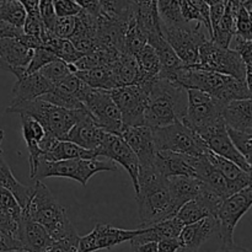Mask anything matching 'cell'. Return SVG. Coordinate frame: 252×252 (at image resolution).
Masks as SVG:
<instances>
[{"instance_id": "1", "label": "cell", "mask_w": 252, "mask_h": 252, "mask_svg": "<svg viewBox=\"0 0 252 252\" xmlns=\"http://www.w3.org/2000/svg\"><path fill=\"white\" fill-rule=\"evenodd\" d=\"M139 214V228H149L159 221L176 216L169 192L167 179L155 167H139L138 189L135 191Z\"/></svg>"}, {"instance_id": "2", "label": "cell", "mask_w": 252, "mask_h": 252, "mask_svg": "<svg viewBox=\"0 0 252 252\" xmlns=\"http://www.w3.org/2000/svg\"><path fill=\"white\" fill-rule=\"evenodd\" d=\"M187 110V90L164 78L153 81L147 97L144 126L155 129L182 122Z\"/></svg>"}, {"instance_id": "3", "label": "cell", "mask_w": 252, "mask_h": 252, "mask_svg": "<svg viewBox=\"0 0 252 252\" xmlns=\"http://www.w3.org/2000/svg\"><path fill=\"white\" fill-rule=\"evenodd\" d=\"M33 181L31 197L22 214L43 226L53 240L78 235L65 208L57 201L51 189L41 180Z\"/></svg>"}, {"instance_id": "4", "label": "cell", "mask_w": 252, "mask_h": 252, "mask_svg": "<svg viewBox=\"0 0 252 252\" xmlns=\"http://www.w3.org/2000/svg\"><path fill=\"white\" fill-rule=\"evenodd\" d=\"M174 83L179 84L186 90L193 89L208 94L223 106L228 105L231 101L251 98V89L246 81L192 66H185L177 71Z\"/></svg>"}, {"instance_id": "5", "label": "cell", "mask_w": 252, "mask_h": 252, "mask_svg": "<svg viewBox=\"0 0 252 252\" xmlns=\"http://www.w3.org/2000/svg\"><path fill=\"white\" fill-rule=\"evenodd\" d=\"M6 113H17L33 118L43 127L44 132L58 140H65L66 134L74 125L85 115L86 110H65L47 101L36 98L31 101L10 103Z\"/></svg>"}, {"instance_id": "6", "label": "cell", "mask_w": 252, "mask_h": 252, "mask_svg": "<svg viewBox=\"0 0 252 252\" xmlns=\"http://www.w3.org/2000/svg\"><path fill=\"white\" fill-rule=\"evenodd\" d=\"M117 165L111 160L96 159H71L62 161H46L38 160L36 172L32 180H41L44 177H64L78 181L86 186L94 175L102 171H116Z\"/></svg>"}, {"instance_id": "7", "label": "cell", "mask_w": 252, "mask_h": 252, "mask_svg": "<svg viewBox=\"0 0 252 252\" xmlns=\"http://www.w3.org/2000/svg\"><path fill=\"white\" fill-rule=\"evenodd\" d=\"M224 106L206 93L189 89L187 110L182 123L201 135V138L218 126L224 125L221 112Z\"/></svg>"}, {"instance_id": "8", "label": "cell", "mask_w": 252, "mask_h": 252, "mask_svg": "<svg viewBox=\"0 0 252 252\" xmlns=\"http://www.w3.org/2000/svg\"><path fill=\"white\" fill-rule=\"evenodd\" d=\"M160 29L164 38L186 66L196 64L201 46L212 39L208 30L198 22H186L174 27L160 25Z\"/></svg>"}, {"instance_id": "9", "label": "cell", "mask_w": 252, "mask_h": 252, "mask_svg": "<svg viewBox=\"0 0 252 252\" xmlns=\"http://www.w3.org/2000/svg\"><path fill=\"white\" fill-rule=\"evenodd\" d=\"M158 152H172L189 157H203L209 149L201 135L182 122L153 129Z\"/></svg>"}, {"instance_id": "10", "label": "cell", "mask_w": 252, "mask_h": 252, "mask_svg": "<svg viewBox=\"0 0 252 252\" xmlns=\"http://www.w3.org/2000/svg\"><path fill=\"white\" fill-rule=\"evenodd\" d=\"M192 68L213 71L246 81V66L240 56L233 49L223 48L212 39L201 46L198 59Z\"/></svg>"}, {"instance_id": "11", "label": "cell", "mask_w": 252, "mask_h": 252, "mask_svg": "<svg viewBox=\"0 0 252 252\" xmlns=\"http://www.w3.org/2000/svg\"><path fill=\"white\" fill-rule=\"evenodd\" d=\"M81 103L89 116L101 129L111 134H122V117L115 101L111 97L110 91L88 86L81 96Z\"/></svg>"}, {"instance_id": "12", "label": "cell", "mask_w": 252, "mask_h": 252, "mask_svg": "<svg viewBox=\"0 0 252 252\" xmlns=\"http://www.w3.org/2000/svg\"><path fill=\"white\" fill-rule=\"evenodd\" d=\"M150 86L134 84L110 91L122 117L123 128L144 126V111Z\"/></svg>"}, {"instance_id": "13", "label": "cell", "mask_w": 252, "mask_h": 252, "mask_svg": "<svg viewBox=\"0 0 252 252\" xmlns=\"http://www.w3.org/2000/svg\"><path fill=\"white\" fill-rule=\"evenodd\" d=\"M252 204V187L249 186L238 193L221 202L217 213V220L219 224V238L223 245L234 244V230L240 219L249 212Z\"/></svg>"}, {"instance_id": "14", "label": "cell", "mask_w": 252, "mask_h": 252, "mask_svg": "<svg viewBox=\"0 0 252 252\" xmlns=\"http://www.w3.org/2000/svg\"><path fill=\"white\" fill-rule=\"evenodd\" d=\"M142 233V228L120 229L108 224H96L95 228L85 236H80L78 243L79 252H95L110 250L126 241H130Z\"/></svg>"}, {"instance_id": "15", "label": "cell", "mask_w": 252, "mask_h": 252, "mask_svg": "<svg viewBox=\"0 0 252 252\" xmlns=\"http://www.w3.org/2000/svg\"><path fill=\"white\" fill-rule=\"evenodd\" d=\"M96 157H105L115 164H120L125 167L132 179L133 186L137 191L138 189V171H139V161L130 149L129 145L125 142L121 135L106 133L100 148L96 150Z\"/></svg>"}, {"instance_id": "16", "label": "cell", "mask_w": 252, "mask_h": 252, "mask_svg": "<svg viewBox=\"0 0 252 252\" xmlns=\"http://www.w3.org/2000/svg\"><path fill=\"white\" fill-rule=\"evenodd\" d=\"M223 201L224 199L217 196L204 185L203 189L199 192L198 196L184 204L175 217L179 218L184 225L196 223V221L203 218H208V217L217 218V213H218V209Z\"/></svg>"}, {"instance_id": "17", "label": "cell", "mask_w": 252, "mask_h": 252, "mask_svg": "<svg viewBox=\"0 0 252 252\" xmlns=\"http://www.w3.org/2000/svg\"><path fill=\"white\" fill-rule=\"evenodd\" d=\"M121 137L129 145L139 161V167H153L157 157V147L154 143L152 128L147 126L123 128Z\"/></svg>"}, {"instance_id": "18", "label": "cell", "mask_w": 252, "mask_h": 252, "mask_svg": "<svg viewBox=\"0 0 252 252\" xmlns=\"http://www.w3.org/2000/svg\"><path fill=\"white\" fill-rule=\"evenodd\" d=\"M218 234L219 224L214 217L185 225L179 235L180 249L177 252H198L203 244Z\"/></svg>"}, {"instance_id": "19", "label": "cell", "mask_w": 252, "mask_h": 252, "mask_svg": "<svg viewBox=\"0 0 252 252\" xmlns=\"http://www.w3.org/2000/svg\"><path fill=\"white\" fill-rule=\"evenodd\" d=\"M33 51L27 48L17 38L0 39V61L1 70L10 71L16 76L22 78L26 73Z\"/></svg>"}, {"instance_id": "20", "label": "cell", "mask_w": 252, "mask_h": 252, "mask_svg": "<svg viewBox=\"0 0 252 252\" xmlns=\"http://www.w3.org/2000/svg\"><path fill=\"white\" fill-rule=\"evenodd\" d=\"M202 139L206 143L207 148L211 150L213 154L218 155V157L223 158V159L229 160V161L234 162L238 165L239 167L246 172H251V162H249L240 153L236 150L234 144L231 143L230 138H229L228 133H226L225 125H220L204 134Z\"/></svg>"}, {"instance_id": "21", "label": "cell", "mask_w": 252, "mask_h": 252, "mask_svg": "<svg viewBox=\"0 0 252 252\" xmlns=\"http://www.w3.org/2000/svg\"><path fill=\"white\" fill-rule=\"evenodd\" d=\"M127 24L120 20L112 19L105 14L97 16V27H96V41L98 48L111 49V51L126 53L125 36Z\"/></svg>"}, {"instance_id": "22", "label": "cell", "mask_w": 252, "mask_h": 252, "mask_svg": "<svg viewBox=\"0 0 252 252\" xmlns=\"http://www.w3.org/2000/svg\"><path fill=\"white\" fill-rule=\"evenodd\" d=\"M17 240L21 244L22 250L27 252H46L53 243V239L43 226L24 214L19 220Z\"/></svg>"}, {"instance_id": "23", "label": "cell", "mask_w": 252, "mask_h": 252, "mask_svg": "<svg viewBox=\"0 0 252 252\" xmlns=\"http://www.w3.org/2000/svg\"><path fill=\"white\" fill-rule=\"evenodd\" d=\"M105 134V130L101 129L88 113L71 127V129L66 134L65 140L96 154V150L100 148Z\"/></svg>"}, {"instance_id": "24", "label": "cell", "mask_w": 252, "mask_h": 252, "mask_svg": "<svg viewBox=\"0 0 252 252\" xmlns=\"http://www.w3.org/2000/svg\"><path fill=\"white\" fill-rule=\"evenodd\" d=\"M97 17L81 10L75 16V30L69 38L76 51L81 54H88L98 48L96 41Z\"/></svg>"}, {"instance_id": "25", "label": "cell", "mask_w": 252, "mask_h": 252, "mask_svg": "<svg viewBox=\"0 0 252 252\" xmlns=\"http://www.w3.org/2000/svg\"><path fill=\"white\" fill-rule=\"evenodd\" d=\"M207 158L226 181L230 196L234 193H238L239 191L246 189V187L251 186V172L244 171L238 165L213 154L211 150L207 154Z\"/></svg>"}, {"instance_id": "26", "label": "cell", "mask_w": 252, "mask_h": 252, "mask_svg": "<svg viewBox=\"0 0 252 252\" xmlns=\"http://www.w3.org/2000/svg\"><path fill=\"white\" fill-rule=\"evenodd\" d=\"M53 86V84L44 79L39 71L24 75L22 78L16 79V83L12 88L11 103L36 100L43 96L44 94L49 93Z\"/></svg>"}, {"instance_id": "27", "label": "cell", "mask_w": 252, "mask_h": 252, "mask_svg": "<svg viewBox=\"0 0 252 252\" xmlns=\"http://www.w3.org/2000/svg\"><path fill=\"white\" fill-rule=\"evenodd\" d=\"M191 158L189 155L172 152H158L154 167L165 179L175 176H194Z\"/></svg>"}, {"instance_id": "28", "label": "cell", "mask_w": 252, "mask_h": 252, "mask_svg": "<svg viewBox=\"0 0 252 252\" xmlns=\"http://www.w3.org/2000/svg\"><path fill=\"white\" fill-rule=\"evenodd\" d=\"M172 206L176 213L184 204L192 201L203 189L204 184L194 176H175L167 179Z\"/></svg>"}, {"instance_id": "29", "label": "cell", "mask_w": 252, "mask_h": 252, "mask_svg": "<svg viewBox=\"0 0 252 252\" xmlns=\"http://www.w3.org/2000/svg\"><path fill=\"white\" fill-rule=\"evenodd\" d=\"M224 125L231 129L240 132L252 133V101L246 100L231 101L224 106L221 112Z\"/></svg>"}, {"instance_id": "30", "label": "cell", "mask_w": 252, "mask_h": 252, "mask_svg": "<svg viewBox=\"0 0 252 252\" xmlns=\"http://www.w3.org/2000/svg\"><path fill=\"white\" fill-rule=\"evenodd\" d=\"M20 117H21L22 137H24L27 150H29L30 177L32 180L34 176V172H36L38 160L41 159L42 155L38 144L43 139L46 132H44L43 127L33 118L27 117V116H20Z\"/></svg>"}, {"instance_id": "31", "label": "cell", "mask_w": 252, "mask_h": 252, "mask_svg": "<svg viewBox=\"0 0 252 252\" xmlns=\"http://www.w3.org/2000/svg\"><path fill=\"white\" fill-rule=\"evenodd\" d=\"M96 154L86 150L68 140H57L47 152L42 154L41 159L46 161H62L71 159H96Z\"/></svg>"}, {"instance_id": "32", "label": "cell", "mask_w": 252, "mask_h": 252, "mask_svg": "<svg viewBox=\"0 0 252 252\" xmlns=\"http://www.w3.org/2000/svg\"><path fill=\"white\" fill-rule=\"evenodd\" d=\"M0 187L7 189L15 197L22 211L26 208L30 197H31L32 186H26L17 181L16 177L10 170L9 165L4 160L1 152H0Z\"/></svg>"}, {"instance_id": "33", "label": "cell", "mask_w": 252, "mask_h": 252, "mask_svg": "<svg viewBox=\"0 0 252 252\" xmlns=\"http://www.w3.org/2000/svg\"><path fill=\"white\" fill-rule=\"evenodd\" d=\"M110 66L112 69L117 88L133 85L137 80L139 69H138L137 61L130 54L121 53Z\"/></svg>"}, {"instance_id": "34", "label": "cell", "mask_w": 252, "mask_h": 252, "mask_svg": "<svg viewBox=\"0 0 252 252\" xmlns=\"http://www.w3.org/2000/svg\"><path fill=\"white\" fill-rule=\"evenodd\" d=\"M75 75L93 89H100V90L106 91L117 89L115 76H113L112 69L110 65L100 66V68L86 71H76Z\"/></svg>"}, {"instance_id": "35", "label": "cell", "mask_w": 252, "mask_h": 252, "mask_svg": "<svg viewBox=\"0 0 252 252\" xmlns=\"http://www.w3.org/2000/svg\"><path fill=\"white\" fill-rule=\"evenodd\" d=\"M182 17L186 22H198L203 25L212 37L209 6L203 0H181Z\"/></svg>"}, {"instance_id": "36", "label": "cell", "mask_w": 252, "mask_h": 252, "mask_svg": "<svg viewBox=\"0 0 252 252\" xmlns=\"http://www.w3.org/2000/svg\"><path fill=\"white\" fill-rule=\"evenodd\" d=\"M157 6L161 26L174 27L186 24L182 17L181 0H158Z\"/></svg>"}, {"instance_id": "37", "label": "cell", "mask_w": 252, "mask_h": 252, "mask_svg": "<svg viewBox=\"0 0 252 252\" xmlns=\"http://www.w3.org/2000/svg\"><path fill=\"white\" fill-rule=\"evenodd\" d=\"M102 14L128 24L134 14L135 0H98Z\"/></svg>"}, {"instance_id": "38", "label": "cell", "mask_w": 252, "mask_h": 252, "mask_svg": "<svg viewBox=\"0 0 252 252\" xmlns=\"http://www.w3.org/2000/svg\"><path fill=\"white\" fill-rule=\"evenodd\" d=\"M134 58L137 61L139 71L153 76V78H159L161 64H160V59L157 52L154 51L152 46L147 44Z\"/></svg>"}, {"instance_id": "39", "label": "cell", "mask_w": 252, "mask_h": 252, "mask_svg": "<svg viewBox=\"0 0 252 252\" xmlns=\"http://www.w3.org/2000/svg\"><path fill=\"white\" fill-rule=\"evenodd\" d=\"M39 73L49 83L53 84V85H57V84L63 81L65 78H68L69 75L75 74L76 69L73 64H68L62 61V59L57 58L49 64H47L46 66H43L39 70Z\"/></svg>"}, {"instance_id": "40", "label": "cell", "mask_w": 252, "mask_h": 252, "mask_svg": "<svg viewBox=\"0 0 252 252\" xmlns=\"http://www.w3.org/2000/svg\"><path fill=\"white\" fill-rule=\"evenodd\" d=\"M26 10L20 4L19 0H15V1L4 0L2 4L0 5V20L15 27L22 29L25 20H26Z\"/></svg>"}, {"instance_id": "41", "label": "cell", "mask_w": 252, "mask_h": 252, "mask_svg": "<svg viewBox=\"0 0 252 252\" xmlns=\"http://www.w3.org/2000/svg\"><path fill=\"white\" fill-rule=\"evenodd\" d=\"M234 42V48L233 51H235L236 53L240 56V58L243 59L244 64L246 66V84H248L249 88L251 89V83H252V41L250 39H244L239 36H234L233 41Z\"/></svg>"}, {"instance_id": "42", "label": "cell", "mask_w": 252, "mask_h": 252, "mask_svg": "<svg viewBox=\"0 0 252 252\" xmlns=\"http://www.w3.org/2000/svg\"><path fill=\"white\" fill-rule=\"evenodd\" d=\"M226 133L230 138L231 143L236 148L239 153L251 162V142H252V133L250 132H240V130L231 129L226 127Z\"/></svg>"}, {"instance_id": "43", "label": "cell", "mask_w": 252, "mask_h": 252, "mask_svg": "<svg viewBox=\"0 0 252 252\" xmlns=\"http://www.w3.org/2000/svg\"><path fill=\"white\" fill-rule=\"evenodd\" d=\"M54 59H57V57L53 52L48 51V49L46 48L34 49L25 75H29V74H32V73H37V71L41 70L43 66H46L47 64L53 62Z\"/></svg>"}, {"instance_id": "44", "label": "cell", "mask_w": 252, "mask_h": 252, "mask_svg": "<svg viewBox=\"0 0 252 252\" xmlns=\"http://www.w3.org/2000/svg\"><path fill=\"white\" fill-rule=\"evenodd\" d=\"M234 19H235V36L252 41L251 14H249V12L244 9L243 5H241V7L239 9V11L236 12Z\"/></svg>"}, {"instance_id": "45", "label": "cell", "mask_w": 252, "mask_h": 252, "mask_svg": "<svg viewBox=\"0 0 252 252\" xmlns=\"http://www.w3.org/2000/svg\"><path fill=\"white\" fill-rule=\"evenodd\" d=\"M0 209L9 213L16 220H20L22 217V209L15 199V197L2 187H0Z\"/></svg>"}, {"instance_id": "46", "label": "cell", "mask_w": 252, "mask_h": 252, "mask_svg": "<svg viewBox=\"0 0 252 252\" xmlns=\"http://www.w3.org/2000/svg\"><path fill=\"white\" fill-rule=\"evenodd\" d=\"M44 29L46 27H44L38 12H30V14L26 15V20L24 22V26H22V32L25 34L37 37V38L41 39Z\"/></svg>"}, {"instance_id": "47", "label": "cell", "mask_w": 252, "mask_h": 252, "mask_svg": "<svg viewBox=\"0 0 252 252\" xmlns=\"http://www.w3.org/2000/svg\"><path fill=\"white\" fill-rule=\"evenodd\" d=\"M74 30H75V16L57 17L52 32L59 38L69 39L73 34Z\"/></svg>"}, {"instance_id": "48", "label": "cell", "mask_w": 252, "mask_h": 252, "mask_svg": "<svg viewBox=\"0 0 252 252\" xmlns=\"http://www.w3.org/2000/svg\"><path fill=\"white\" fill-rule=\"evenodd\" d=\"M38 14L41 16L44 27L47 30H49V31H52L57 20V15L53 6V0H39Z\"/></svg>"}, {"instance_id": "49", "label": "cell", "mask_w": 252, "mask_h": 252, "mask_svg": "<svg viewBox=\"0 0 252 252\" xmlns=\"http://www.w3.org/2000/svg\"><path fill=\"white\" fill-rule=\"evenodd\" d=\"M53 6L57 17L76 16L81 11L74 0H53Z\"/></svg>"}, {"instance_id": "50", "label": "cell", "mask_w": 252, "mask_h": 252, "mask_svg": "<svg viewBox=\"0 0 252 252\" xmlns=\"http://www.w3.org/2000/svg\"><path fill=\"white\" fill-rule=\"evenodd\" d=\"M79 235L69 236V238L61 239V240H53L46 252H79L78 243Z\"/></svg>"}, {"instance_id": "51", "label": "cell", "mask_w": 252, "mask_h": 252, "mask_svg": "<svg viewBox=\"0 0 252 252\" xmlns=\"http://www.w3.org/2000/svg\"><path fill=\"white\" fill-rule=\"evenodd\" d=\"M22 250V246L16 238L0 230V252Z\"/></svg>"}, {"instance_id": "52", "label": "cell", "mask_w": 252, "mask_h": 252, "mask_svg": "<svg viewBox=\"0 0 252 252\" xmlns=\"http://www.w3.org/2000/svg\"><path fill=\"white\" fill-rule=\"evenodd\" d=\"M76 4L79 5L83 11L88 12V14L93 15V16H100L102 14V9L98 0H74Z\"/></svg>"}, {"instance_id": "53", "label": "cell", "mask_w": 252, "mask_h": 252, "mask_svg": "<svg viewBox=\"0 0 252 252\" xmlns=\"http://www.w3.org/2000/svg\"><path fill=\"white\" fill-rule=\"evenodd\" d=\"M22 32V29L15 27L7 22L0 20V39L2 38H19Z\"/></svg>"}, {"instance_id": "54", "label": "cell", "mask_w": 252, "mask_h": 252, "mask_svg": "<svg viewBox=\"0 0 252 252\" xmlns=\"http://www.w3.org/2000/svg\"><path fill=\"white\" fill-rule=\"evenodd\" d=\"M130 252H158V244L154 241H138L130 240Z\"/></svg>"}, {"instance_id": "55", "label": "cell", "mask_w": 252, "mask_h": 252, "mask_svg": "<svg viewBox=\"0 0 252 252\" xmlns=\"http://www.w3.org/2000/svg\"><path fill=\"white\" fill-rule=\"evenodd\" d=\"M158 244V252H177L180 249L179 239H164Z\"/></svg>"}, {"instance_id": "56", "label": "cell", "mask_w": 252, "mask_h": 252, "mask_svg": "<svg viewBox=\"0 0 252 252\" xmlns=\"http://www.w3.org/2000/svg\"><path fill=\"white\" fill-rule=\"evenodd\" d=\"M19 1L25 7L27 14H30V12H38L39 0H19Z\"/></svg>"}, {"instance_id": "57", "label": "cell", "mask_w": 252, "mask_h": 252, "mask_svg": "<svg viewBox=\"0 0 252 252\" xmlns=\"http://www.w3.org/2000/svg\"><path fill=\"white\" fill-rule=\"evenodd\" d=\"M216 252H250L248 249H244L241 246L231 244V245H221V248Z\"/></svg>"}, {"instance_id": "58", "label": "cell", "mask_w": 252, "mask_h": 252, "mask_svg": "<svg viewBox=\"0 0 252 252\" xmlns=\"http://www.w3.org/2000/svg\"><path fill=\"white\" fill-rule=\"evenodd\" d=\"M158 0H135V4L139 6H148V7H158Z\"/></svg>"}, {"instance_id": "59", "label": "cell", "mask_w": 252, "mask_h": 252, "mask_svg": "<svg viewBox=\"0 0 252 252\" xmlns=\"http://www.w3.org/2000/svg\"><path fill=\"white\" fill-rule=\"evenodd\" d=\"M203 1L206 2L209 7H211V6H214V5H218V4H226V2H228V0H203Z\"/></svg>"}, {"instance_id": "60", "label": "cell", "mask_w": 252, "mask_h": 252, "mask_svg": "<svg viewBox=\"0 0 252 252\" xmlns=\"http://www.w3.org/2000/svg\"><path fill=\"white\" fill-rule=\"evenodd\" d=\"M4 130L2 129H0V145H1V143H2V140H4ZM0 152H1V149H0Z\"/></svg>"}, {"instance_id": "61", "label": "cell", "mask_w": 252, "mask_h": 252, "mask_svg": "<svg viewBox=\"0 0 252 252\" xmlns=\"http://www.w3.org/2000/svg\"><path fill=\"white\" fill-rule=\"evenodd\" d=\"M10 252H27V251H25V250H15V251H10Z\"/></svg>"}, {"instance_id": "62", "label": "cell", "mask_w": 252, "mask_h": 252, "mask_svg": "<svg viewBox=\"0 0 252 252\" xmlns=\"http://www.w3.org/2000/svg\"><path fill=\"white\" fill-rule=\"evenodd\" d=\"M6 1H15V0H6Z\"/></svg>"}, {"instance_id": "63", "label": "cell", "mask_w": 252, "mask_h": 252, "mask_svg": "<svg viewBox=\"0 0 252 252\" xmlns=\"http://www.w3.org/2000/svg\"><path fill=\"white\" fill-rule=\"evenodd\" d=\"M0 69H1V61H0Z\"/></svg>"}]
</instances>
